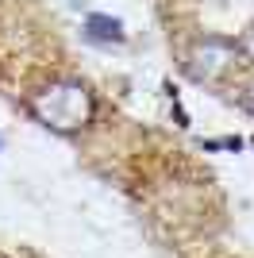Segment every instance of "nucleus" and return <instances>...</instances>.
I'll return each instance as SVG.
<instances>
[{
  "mask_svg": "<svg viewBox=\"0 0 254 258\" xmlns=\"http://www.w3.org/2000/svg\"><path fill=\"white\" fill-rule=\"evenodd\" d=\"M31 116L39 119L42 127L74 135V131L89 127L96 116V100L81 81H50L31 93Z\"/></svg>",
  "mask_w": 254,
  "mask_h": 258,
  "instance_id": "f257e3e1",
  "label": "nucleus"
},
{
  "mask_svg": "<svg viewBox=\"0 0 254 258\" xmlns=\"http://www.w3.org/2000/svg\"><path fill=\"white\" fill-rule=\"evenodd\" d=\"M235 104L243 108V112H250V116H254V81L239 85V93H235Z\"/></svg>",
  "mask_w": 254,
  "mask_h": 258,
  "instance_id": "20e7f679",
  "label": "nucleus"
},
{
  "mask_svg": "<svg viewBox=\"0 0 254 258\" xmlns=\"http://www.w3.org/2000/svg\"><path fill=\"white\" fill-rule=\"evenodd\" d=\"M235 62H239V46L231 39H201L185 54V74L197 85H216L235 70Z\"/></svg>",
  "mask_w": 254,
  "mask_h": 258,
  "instance_id": "f03ea898",
  "label": "nucleus"
},
{
  "mask_svg": "<svg viewBox=\"0 0 254 258\" xmlns=\"http://www.w3.org/2000/svg\"><path fill=\"white\" fill-rule=\"evenodd\" d=\"M85 35H89V39H96V43H123V23L112 20V16L93 12V16L85 20Z\"/></svg>",
  "mask_w": 254,
  "mask_h": 258,
  "instance_id": "7ed1b4c3",
  "label": "nucleus"
}]
</instances>
